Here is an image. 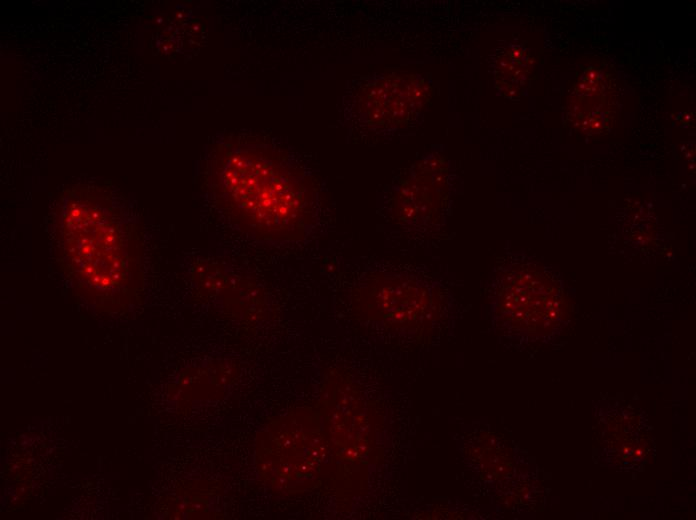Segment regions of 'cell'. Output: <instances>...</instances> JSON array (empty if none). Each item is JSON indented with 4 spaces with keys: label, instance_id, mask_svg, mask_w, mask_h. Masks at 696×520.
Here are the masks:
<instances>
[{
    "label": "cell",
    "instance_id": "obj_2",
    "mask_svg": "<svg viewBox=\"0 0 696 520\" xmlns=\"http://www.w3.org/2000/svg\"><path fill=\"white\" fill-rule=\"evenodd\" d=\"M59 262L77 284L99 293L140 283L139 237L110 197L76 189L61 207Z\"/></svg>",
    "mask_w": 696,
    "mask_h": 520
},
{
    "label": "cell",
    "instance_id": "obj_1",
    "mask_svg": "<svg viewBox=\"0 0 696 520\" xmlns=\"http://www.w3.org/2000/svg\"><path fill=\"white\" fill-rule=\"evenodd\" d=\"M212 166L214 198L239 230L272 244L306 237L315 194L289 156L270 146L239 144L222 148Z\"/></svg>",
    "mask_w": 696,
    "mask_h": 520
}]
</instances>
